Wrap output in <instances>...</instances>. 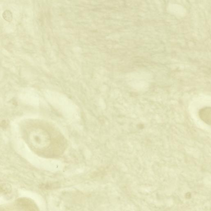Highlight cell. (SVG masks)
Listing matches in <instances>:
<instances>
[{
    "instance_id": "1",
    "label": "cell",
    "mask_w": 211,
    "mask_h": 211,
    "mask_svg": "<svg viewBox=\"0 0 211 211\" xmlns=\"http://www.w3.org/2000/svg\"><path fill=\"white\" fill-rule=\"evenodd\" d=\"M27 139L30 146L39 152H43L48 148L51 139L48 134L31 133L27 134Z\"/></svg>"
},
{
    "instance_id": "2",
    "label": "cell",
    "mask_w": 211,
    "mask_h": 211,
    "mask_svg": "<svg viewBox=\"0 0 211 211\" xmlns=\"http://www.w3.org/2000/svg\"><path fill=\"white\" fill-rule=\"evenodd\" d=\"M16 204L19 208L25 210H36V207L32 201L27 198H20L17 200Z\"/></svg>"
},
{
    "instance_id": "3",
    "label": "cell",
    "mask_w": 211,
    "mask_h": 211,
    "mask_svg": "<svg viewBox=\"0 0 211 211\" xmlns=\"http://www.w3.org/2000/svg\"><path fill=\"white\" fill-rule=\"evenodd\" d=\"M210 108H204L200 111V116L201 119L205 123L210 124Z\"/></svg>"
},
{
    "instance_id": "4",
    "label": "cell",
    "mask_w": 211,
    "mask_h": 211,
    "mask_svg": "<svg viewBox=\"0 0 211 211\" xmlns=\"http://www.w3.org/2000/svg\"><path fill=\"white\" fill-rule=\"evenodd\" d=\"M12 191V187L11 185L8 184H0V193L8 194L11 193Z\"/></svg>"
},
{
    "instance_id": "5",
    "label": "cell",
    "mask_w": 211,
    "mask_h": 211,
    "mask_svg": "<svg viewBox=\"0 0 211 211\" xmlns=\"http://www.w3.org/2000/svg\"><path fill=\"white\" fill-rule=\"evenodd\" d=\"M8 11H5L4 13V15H3V17L4 16H8L7 17V19H6V20H11V17L12 15H11V14H10V12L9 11V13H8Z\"/></svg>"
}]
</instances>
